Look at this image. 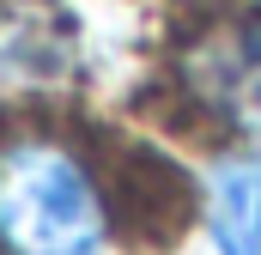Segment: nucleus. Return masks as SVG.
Here are the masks:
<instances>
[{"instance_id":"obj_2","label":"nucleus","mask_w":261,"mask_h":255,"mask_svg":"<svg viewBox=\"0 0 261 255\" xmlns=\"http://www.w3.org/2000/svg\"><path fill=\"white\" fill-rule=\"evenodd\" d=\"M189 91L213 116L261 128V18H225L189 49Z\"/></svg>"},{"instance_id":"obj_3","label":"nucleus","mask_w":261,"mask_h":255,"mask_svg":"<svg viewBox=\"0 0 261 255\" xmlns=\"http://www.w3.org/2000/svg\"><path fill=\"white\" fill-rule=\"evenodd\" d=\"M73 61V31L43 0H0V73L6 79H55Z\"/></svg>"},{"instance_id":"obj_4","label":"nucleus","mask_w":261,"mask_h":255,"mask_svg":"<svg viewBox=\"0 0 261 255\" xmlns=\"http://www.w3.org/2000/svg\"><path fill=\"white\" fill-rule=\"evenodd\" d=\"M206 219L225 255H261V158H231L213 170Z\"/></svg>"},{"instance_id":"obj_1","label":"nucleus","mask_w":261,"mask_h":255,"mask_svg":"<svg viewBox=\"0 0 261 255\" xmlns=\"http://www.w3.org/2000/svg\"><path fill=\"white\" fill-rule=\"evenodd\" d=\"M103 200L91 170L55 140L0 146V255H97Z\"/></svg>"}]
</instances>
